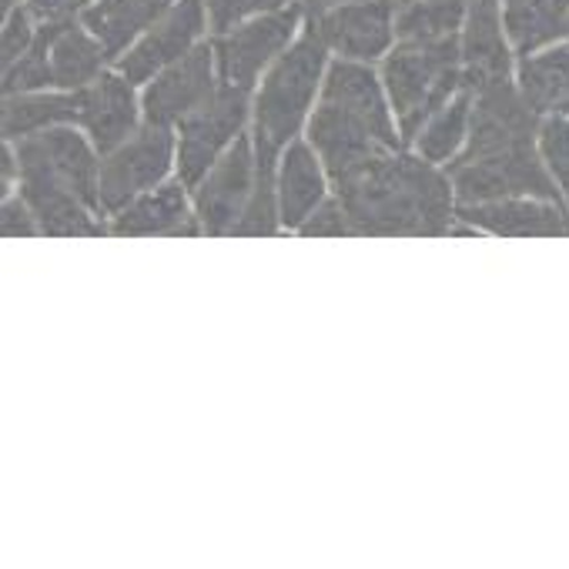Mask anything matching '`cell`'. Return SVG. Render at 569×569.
Returning a JSON list of instances; mask_svg holds the SVG:
<instances>
[{
	"label": "cell",
	"mask_w": 569,
	"mask_h": 569,
	"mask_svg": "<svg viewBox=\"0 0 569 569\" xmlns=\"http://www.w3.org/2000/svg\"><path fill=\"white\" fill-rule=\"evenodd\" d=\"M356 234H449L459 218L452 178L412 148L379 154L332 181Z\"/></svg>",
	"instance_id": "6da1fadb"
},
{
	"label": "cell",
	"mask_w": 569,
	"mask_h": 569,
	"mask_svg": "<svg viewBox=\"0 0 569 569\" xmlns=\"http://www.w3.org/2000/svg\"><path fill=\"white\" fill-rule=\"evenodd\" d=\"M306 138L332 181L379 154L402 151L406 141L382 71L376 64L332 58Z\"/></svg>",
	"instance_id": "7a4b0ae2"
},
{
	"label": "cell",
	"mask_w": 569,
	"mask_h": 569,
	"mask_svg": "<svg viewBox=\"0 0 569 569\" xmlns=\"http://www.w3.org/2000/svg\"><path fill=\"white\" fill-rule=\"evenodd\" d=\"M329 61H332V51L326 48L319 28L306 21L292 48L258 81L254 101H251V128H248L254 141V158H258V184L274 188L281 151L306 134L309 118L322 94Z\"/></svg>",
	"instance_id": "3957f363"
},
{
	"label": "cell",
	"mask_w": 569,
	"mask_h": 569,
	"mask_svg": "<svg viewBox=\"0 0 569 569\" xmlns=\"http://www.w3.org/2000/svg\"><path fill=\"white\" fill-rule=\"evenodd\" d=\"M108 68L111 58L101 41L84 28V21L78 14H61L41 21L28 54L8 71H0V88H4V94L81 91Z\"/></svg>",
	"instance_id": "277c9868"
},
{
	"label": "cell",
	"mask_w": 569,
	"mask_h": 569,
	"mask_svg": "<svg viewBox=\"0 0 569 569\" xmlns=\"http://www.w3.org/2000/svg\"><path fill=\"white\" fill-rule=\"evenodd\" d=\"M379 71H382L406 148H412L426 121L466 88L459 41L426 44V48L396 44L379 64Z\"/></svg>",
	"instance_id": "5b68a950"
},
{
	"label": "cell",
	"mask_w": 569,
	"mask_h": 569,
	"mask_svg": "<svg viewBox=\"0 0 569 569\" xmlns=\"http://www.w3.org/2000/svg\"><path fill=\"white\" fill-rule=\"evenodd\" d=\"M306 21H309L306 4H292L284 11L261 14V18L241 21L221 34H211L218 81L224 88H241V91L254 94L264 71L292 48V41L302 34Z\"/></svg>",
	"instance_id": "8992f818"
},
{
	"label": "cell",
	"mask_w": 569,
	"mask_h": 569,
	"mask_svg": "<svg viewBox=\"0 0 569 569\" xmlns=\"http://www.w3.org/2000/svg\"><path fill=\"white\" fill-rule=\"evenodd\" d=\"M446 171L452 178L459 204H479V201H499V198H519V194L562 201L539 154V141L492 151V154H472V158L459 154L446 164Z\"/></svg>",
	"instance_id": "52a82bcc"
},
{
	"label": "cell",
	"mask_w": 569,
	"mask_h": 569,
	"mask_svg": "<svg viewBox=\"0 0 569 569\" xmlns=\"http://www.w3.org/2000/svg\"><path fill=\"white\" fill-rule=\"evenodd\" d=\"M178 174L174 128L144 121L124 144L101 154V214L111 221L144 191Z\"/></svg>",
	"instance_id": "ba28073f"
},
{
	"label": "cell",
	"mask_w": 569,
	"mask_h": 569,
	"mask_svg": "<svg viewBox=\"0 0 569 569\" xmlns=\"http://www.w3.org/2000/svg\"><path fill=\"white\" fill-rule=\"evenodd\" d=\"M251 91L218 84V91L174 128L178 178L188 188H194L211 171V164L251 128Z\"/></svg>",
	"instance_id": "9c48e42d"
},
{
	"label": "cell",
	"mask_w": 569,
	"mask_h": 569,
	"mask_svg": "<svg viewBox=\"0 0 569 569\" xmlns=\"http://www.w3.org/2000/svg\"><path fill=\"white\" fill-rule=\"evenodd\" d=\"M258 191V158L251 131H244L191 188L194 214L204 234H234Z\"/></svg>",
	"instance_id": "30bf717a"
},
{
	"label": "cell",
	"mask_w": 569,
	"mask_h": 569,
	"mask_svg": "<svg viewBox=\"0 0 569 569\" xmlns=\"http://www.w3.org/2000/svg\"><path fill=\"white\" fill-rule=\"evenodd\" d=\"M211 38V18L204 0H178V4L154 21L118 61L114 68L138 88H144L151 78H158L164 68L191 54L198 44Z\"/></svg>",
	"instance_id": "8fae6325"
},
{
	"label": "cell",
	"mask_w": 569,
	"mask_h": 569,
	"mask_svg": "<svg viewBox=\"0 0 569 569\" xmlns=\"http://www.w3.org/2000/svg\"><path fill=\"white\" fill-rule=\"evenodd\" d=\"M396 0H346V4L309 14L332 58L382 64L396 48Z\"/></svg>",
	"instance_id": "7c38bea8"
},
{
	"label": "cell",
	"mask_w": 569,
	"mask_h": 569,
	"mask_svg": "<svg viewBox=\"0 0 569 569\" xmlns=\"http://www.w3.org/2000/svg\"><path fill=\"white\" fill-rule=\"evenodd\" d=\"M459 58H462V81L466 88L486 91L492 84L516 81L519 54L506 31L499 0H472L462 34H459Z\"/></svg>",
	"instance_id": "4fadbf2b"
},
{
	"label": "cell",
	"mask_w": 569,
	"mask_h": 569,
	"mask_svg": "<svg viewBox=\"0 0 569 569\" xmlns=\"http://www.w3.org/2000/svg\"><path fill=\"white\" fill-rule=\"evenodd\" d=\"M218 84L221 81H218V68H214L211 38H208L204 44H198L191 54L174 61L171 68H164L158 78H151L141 88L144 121L178 128L194 108H201L218 91Z\"/></svg>",
	"instance_id": "5bb4252c"
},
{
	"label": "cell",
	"mask_w": 569,
	"mask_h": 569,
	"mask_svg": "<svg viewBox=\"0 0 569 569\" xmlns=\"http://www.w3.org/2000/svg\"><path fill=\"white\" fill-rule=\"evenodd\" d=\"M144 124L141 88L131 84L114 64L78 91V128L101 154L124 144Z\"/></svg>",
	"instance_id": "9a60e30c"
},
{
	"label": "cell",
	"mask_w": 569,
	"mask_h": 569,
	"mask_svg": "<svg viewBox=\"0 0 569 569\" xmlns=\"http://www.w3.org/2000/svg\"><path fill=\"white\" fill-rule=\"evenodd\" d=\"M459 221L476 228L479 234H506V238H562L569 234V208L552 198H499L479 204H459Z\"/></svg>",
	"instance_id": "2e32d148"
},
{
	"label": "cell",
	"mask_w": 569,
	"mask_h": 569,
	"mask_svg": "<svg viewBox=\"0 0 569 569\" xmlns=\"http://www.w3.org/2000/svg\"><path fill=\"white\" fill-rule=\"evenodd\" d=\"M332 178L319 158V151L312 148V141L302 134L296 138L289 148L278 158V171H274V194H278V214H281V228L284 231H299L309 214L332 194Z\"/></svg>",
	"instance_id": "e0dca14e"
},
{
	"label": "cell",
	"mask_w": 569,
	"mask_h": 569,
	"mask_svg": "<svg viewBox=\"0 0 569 569\" xmlns=\"http://www.w3.org/2000/svg\"><path fill=\"white\" fill-rule=\"evenodd\" d=\"M108 231L114 234H204L194 214L191 188L178 174H171L168 181H161L158 188L144 191L128 208H121L108 221Z\"/></svg>",
	"instance_id": "ac0fdd59"
},
{
	"label": "cell",
	"mask_w": 569,
	"mask_h": 569,
	"mask_svg": "<svg viewBox=\"0 0 569 569\" xmlns=\"http://www.w3.org/2000/svg\"><path fill=\"white\" fill-rule=\"evenodd\" d=\"M14 191L34 208L41 234H104L108 231V221L98 208H91L68 184L41 171H21Z\"/></svg>",
	"instance_id": "d6986e66"
},
{
	"label": "cell",
	"mask_w": 569,
	"mask_h": 569,
	"mask_svg": "<svg viewBox=\"0 0 569 569\" xmlns=\"http://www.w3.org/2000/svg\"><path fill=\"white\" fill-rule=\"evenodd\" d=\"M178 0H84L78 18L101 41L111 64L154 24Z\"/></svg>",
	"instance_id": "ffe728a7"
},
{
	"label": "cell",
	"mask_w": 569,
	"mask_h": 569,
	"mask_svg": "<svg viewBox=\"0 0 569 569\" xmlns=\"http://www.w3.org/2000/svg\"><path fill=\"white\" fill-rule=\"evenodd\" d=\"M516 84L539 118H569V38L522 54Z\"/></svg>",
	"instance_id": "44dd1931"
},
{
	"label": "cell",
	"mask_w": 569,
	"mask_h": 569,
	"mask_svg": "<svg viewBox=\"0 0 569 569\" xmlns=\"http://www.w3.org/2000/svg\"><path fill=\"white\" fill-rule=\"evenodd\" d=\"M58 124H78V91L4 94V104H0V134H4V141H21Z\"/></svg>",
	"instance_id": "7402d4cb"
},
{
	"label": "cell",
	"mask_w": 569,
	"mask_h": 569,
	"mask_svg": "<svg viewBox=\"0 0 569 569\" xmlns=\"http://www.w3.org/2000/svg\"><path fill=\"white\" fill-rule=\"evenodd\" d=\"M472 0H402L396 11V44L459 41Z\"/></svg>",
	"instance_id": "603a6c76"
},
{
	"label": "cell",
	"mask_w": 569,
	"mask_h": 569,
	"mask_svg": "<svg viewBox=\"0 0 569 569\" xmlns=\"http://www.w3.org/2000/svg\"><path fill=\"white\" fill-rule=\"evenodd\" d=\"M499 4L519 58L566 38L569 0H499Z\"/></svg>",
	"instance_id": "cb8c5ba5"
},
{
	"label": "cell",
	"mask_w": 569,
	"mask_h": 569,
	"mask_svg": "<svg viewBox=\"0 0 569 569\" xmlns=\"http://www.w3.org/2000/svg\"><path fill=\"white\" fill-rule=\"evenodd\" d=\"M472 104H476V94L469 88H462L449 104H442L429 121L426 128L416 134L412 141V151L422 154L426 161L432 164H449L452 158H459V151L466 148V138H469V124H472Z\"/></svg>",
	"instance_id": "d4e9b609"
},
{
	"label": "cell",
	"mask_w": 569,
	"mask_h": 569,
	"mask_svg": "<svg viewBox=\"0 0 569 569\" xmlns=\"http://www.w3.org/2000/svg\"><path fill=\"white\" fill-rule=\"evenodd\" d=\"M539 154L569 208V118H542L539 124Z\"/></svg>",
	"instance_id": "484cf974"
},
{
	"label": "cell",
	"mask_w": 569,
	"mask_h": 569,
	"mask_svg": "<svg viewBox=\"0 0 569 569\" xmlns=\"http://www.w3.org/2000/svg\"><path fill=\"white\" fill-rule=\"evenodd\" d=\"M38 28H41V18L28 4L4 11V28H0V71H8L28 54V48L38 38Z\"/></svg>",
	"instance_id": "4316f807"
},
{
	"label": "cell",
	"mask_w": 569,
	"mask_h": 569,
	"mask_svg": "<svg viewBox=\"0 0 569 569\" xmlns=\"http://www.w3.org/2000/svg\"><path fill=\"white\" fill-rule=\"evenodd\" d=\"M204 4H208V18H211V34H221L241 21L284 11L292 4H302V0H204Z\"/></svg>",
	"instance_id": "83f0119b"
},
{
	"label": "cell",
	"mask_w": 569,
	"mask_h": 569,
	"mask_svg": "<svg viewBox=\"0 0 569 569\" xmlns=\"http://www.w3.org/2000/svg\"><path fill=\"white\" fill-rule=\"evenodd\" d=\"M0 234H4V238L41 234V224H38L34 208H31L18 191L4 194V201H0Z\"/></svg>",
	"instance_id": "f1b7e54d"
},
{
	"label": "cell",
	"mask_w": 569,
	"mask_h": 569,
	"mask_svg": "<svg viewBox=\"0 0 569 569\" xmlns=\"http://www.w3.org/2000/svg\"><path fill=\"white\" fill-rule=\"evenodd\" d=\"M299 234H336V238H342V234H356V228H352V221H349L342 201H339L336 194H329V198L309 214V221L299 228Z\"/></svg>",
	"instance_id": "f546056e"
},
{
	"label": "cell",
	"mask_w": 569,
	"mask_h": 569,
	"mask_svg": "<svg viewBox=\"0 0 569 569\" xmlns=\"http://www.w3.org/2000/svg\"><path fill=\"white\" fill-rule=\"evenodd\" d=\"M81 4H84V0H28V8H31L41 21L61 18V14H78Z\"/></svg>",
	"instance_id": "4dcf8cb0"
},
{
	"label": "cell",
	"mask_w": 569,
	"mask_h": 569,
	"mask_svg": "<svg viewBox=\"0 0 569 569\" xmlns=\"http://www.w3.org/2000/svg\"><path fill=\"white\" fill-rule=\"evenodd\" d=\"M306 4V14H319L326 8H336V4H346V0H302Z\"/></svg>",
	"instance_id": "1f68e13d"
},
{
	"label": "cell",
	"mask_w": 569,
	"mask_h": 569,
	"mask_svg": "<svg viewBox=\"0 0 569 569\" xmlns=\"http://www.w3.org/2000/svg\"><path fill=\"white\" fill-rule=\"evenodd\" d=\"M4 4V11H11V8H18V4H28V0H0Z\"/></svg>",
	"instance_id": "d6a6232c"
},
{
	"label": "cell",
	"mask_w": 569,
	"mask_h": 569,
	"mask_svg": "<svg viewBox=\"0 0 569 569\" xmlns=\"http://www.w3.org/2000/svg\"><path fill=\"white\" fill-rule=\"evenodd\" d=\"M566 38H569V28H566Z\"/></svg>",
	"instance_id": "836d02e7"
},
{
	"label": "cell",
	"mask_w": 569,
	"mask_h": 569,
	"mask_svg": "<svg viewBox=\"0 0 569 569\" xmlns=\"http://www.w3.org/2000/svg\"><path fill=\"white\" fill-rule=\"evenodd\" d=\"M396 4H402V0H396Z\"/></svg>",
	"instance_id": "e575fe53"
}]
</instances>
